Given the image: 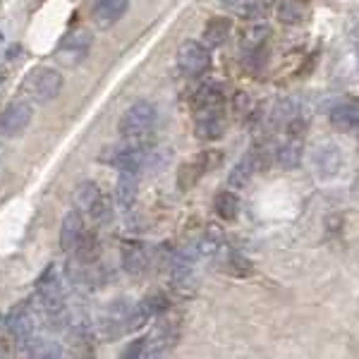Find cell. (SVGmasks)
Instances as JSON below:
<instances>
[{
	"label": "cell",
	"mask_w": 359,
	"mask_h": 359,
	"mask_svg": "<svg viewBox=\"0 0 359 359\" xmlns=\"http://www.w3.org/2000/svg\"><path fill=\"white\" fill-rule=\"evenodd\" d=\"M156 123V108L149 101H137L132 103L120 118V135L130 142H144L149 137V132L154 130Z\"/></svg>",
	"instance_id": "6da1fadb"
},
{
	"label": "cell",
	"mask_w": 359,
	"mask_h": 359,
	"mask_svg": "<svg viewBox=\"0 0 359 359\" xmlns=\"http://www.w3.org/2000/svg\"><path fill=\"white\" fill-rule=\"evenodd\" d=\"M25 91L34 98L36 103H48L62 91V74L57 69L41 67L34 69L25 82Z\"/></svg>",
	"instance_id": "7a4b0ae2"
},
{
	"label": "cell",
	"mask_w": 359,
	"mask_h": 359,
	"mask_svg": "<svg viewBox=\"0 0 359 359\" xmlns=\"http://www.w3.org/2000/svg\"><path fill=\"white\" fill-rule=\"evenodd\" d=\"M177 67L184 77H201L211 67V55H208L206 46L184 41L177 50Z\"/></svg>",
	"instance_id": "3957f363"
},
{
	"label": "cell",
	"mask_w": 359,
	"mask_h": 359,
	"mask_svg": "<svg viewBox=\"0 0 359 359\" xmlns=\"http://www.w3.org/2000/svg\"><path fill=\"white\" fill-rule=\"evenodd\" d=\"M32 123V106L27 101H13L0 113V135L20 137Z\"/></svg>",
	"instance_id": "277c9868"
},
{
	"label": "cell",
	"mask_w": 359,
	"mask_h": 359,
	"mask_svg": "<svg viewBox=\"0 0 359 359\" xmlns=\"http://www.w3.org/2000/svg\"><path fill=\"white\" fill-rule=\"evenodd\" d=\"M225 130V113L223 106H211V108H199L196 111V137L213 142L223 135Z\"/></svg>",
	"instance_id": "5b68a950"
},
{
	"label": "cell",
	"mask_w": 359,
	"mask_h": 359,
	"mask_svg": "<svg viewBox=\"0 0 359 359\" xmlns=\"http://www.w3.org/2000/svg\"><path fill=\"white\" fill-rule=\"evenodd\" d=\"M91 48V36L86 32H74L67 34L65 39L57 46V57L67 65H77L79 60H84L86 53Z\"/></svg>",
	"instance_id": "8992f818"
},
{
	"label": "cell",
	"mask_w": 359,
	"mask_h": 359,
	"mask_svg": "<svg viewBox=\"0 0 359 359\" xmlns=\"http://www.w3.org/2000/svg\"><path fill=\"white\" fill-rule=\"evenodd\" d=\"M216 163H221V154L216 151H204L201 156H196L194 161H189L187 165H182V170H180L177 175V184L182 189H189L192 184L204 175L206 170H211Z\"/></svg>",
	"instance_id": "52a82bcc"
},
{
	"label": "cell",
	"mask_w": 359,
	"mask_h": 359,
	"mask_svg": "<svg viewBox=\"0 0 359 359\" xmlns=\"http://www.w3.org/2000/svg\"><path fill=\"white\" fill-rule=\"evenodd\" d=\"M130 8V0H96L94 5V22L101 29H108L113 27L115 22L123 20V15L127 13Z\"/></svg>",
	"instance_id": "ba28073f"
},
{
	"label": "cell",
	"mask_w": 359,
	"mask_h": 359,
	"mask_svg": "<svg viewBox=\"0 0 359 359\" xmlns=\"http://www.w3.org/2000/svg\"><path fill=\"white\" fill-rule=\"evenodd\" d=\"M84 235V218L82 213L77 211V208H72V211L65 213V218H62V228H60V249L62 252H72L74 247H77L79 237Z\"/></svg>",
	"instance_id": "9c48e42d"
},
{
	"label": "cell",
	"mask_w": 359,
	"mask_h": 359,
	"mask_svg": "<svg viewBox=\"0 0 359 359\" xmlns=\"http://www.w3.org/2000/svg\"><path fill=\"white\" fill-rule=\"evenodd\" d=\"M314 165H316L318 175L333 177V175H338L340 165H343V154H340V149L335 147V144H323L314 154Z\"/></svg>",
	"instance_id": "30bf717a"
},
{
	"label": "cell",
	"mask_w": 359,
	"mask_h": 359,
	"mask_svg": "<svg viewBox=\"0 0 359 359\" xmlns=\"http://www.w3.org/2000/svg\"><path fill=\"white\" fill-rule=\"evenodd\" d=\"M137 187H139V177L137 170H120L118 184H115V199H118V206L123 211H130L137 201Z\"/></svg>",
	"instance_id": "8fae6325"
},
{
	"label": "cell",
	"mask_w": 359,
	"mask_h": 359,
	"mask_svg": "<svg viewBox=\"0 0 359 359\" xmlns=\"http://www.w3.org/2000/svg\"><path fill=\"white\" fill-rule=\"evenodd\" d=\"M257 170H262V161H259V154H257V149H254V151L245 154L235 163L233 172H230V177H228L230 187H237V189L245 187V184L249 182V180H252V175Z\"/></svg>",
	"instance_id": "7c38bea8"
},
{
	"label": "cell",
	"mask_w": 359,
	"mask_h": 359,
	"mask_svg": "<svg viewBox=\"0 0 359 359\" xmlns=\"http://www.w3.org/2000/svg\"><path fill=\"white\" fill-rule=\"evenodd\" d=\"M147 266H149V254H147V249H144V245H139V242H127L123 247V269L132 278H137V276L147 273Z\"/></svg>",
	"instance_id": "4fadbf2b"
},
{
	"label": "cell",
	"mask_w": 359,
	"mask_h": 359,
	"mask_svg": "<svg viewBox=\"0 0 359 359\" xmlns=\"http://www.w3.org/2000/svg\"><path fill=\"white\" fill-rule=\"evenodd\" d=\"M309 3L306 0H280L278 3V20L283 25H304L309 20Z\"/></svg>",
	"instance_id": "5bb4252c"
},
{
	"label": "cell",
	"mask_w": 359,
	"mask_h": 359,
	"mask_svg": "<svg viewBox=\"0 0 359 359\" xmlns=\"http://www.w3.org/2000/svg\"><path fill=\"white\" fill-rule=\"evenodd\" d=\"M8 323H10V331L15 335V343H25V340L32 338L34 333V321H32V314H29L27 306H17L8 314Z\"/></svg>",
	"instance_id": "9a60e30c"
},
{
	"label": "cell",
	"mask_w": 359,
	"mask_h": 359,
	"mask_svg": "<svg viewBox=\"0 0 359 359\" xmlns=\"http://www.w3.org/2000/svg\"><path fill=\"white\" fill-rule=\"evenodd\" d=\"M223 8L230 15L245 17V20H254V17H262L269 8V0H223Z\"/></svg>",
	"instance_id": "2e32d148"
},
{
	"label": "cell",
	"mask_w": 359,
	"mask_h": 359,
	"mask_svg": "<svg viewBox=\"0 0 359 359\" xmlns=\"http://www.w3.org/2000/svg\"><path fill=\"white\" fill-rule=\"evenodd\" d=\"M25 350L22 355L27 357H36V359H57L62 357V345L55 343V340H25Z\"/></svg>",
	"instance_id": "e0dca14e"
},
{
	"label": "cell",
	"mask_w": 359,
	"mask_h": 359,
	"mask_svg": "<svg viewBox=\"0 0 359 359\" xmlns=\"http://www.w3.org/2000/svg\"><path fill=\"white\" fill-rule=\"evenodd\" d=\"M331 125L340 132L359 130V103H347V106L335 108L331 113Z\"/></svg>",
	"instance_id": "ac0fdd59"
},
{
	"label": "cell",
	"mask_w": 359,
	"mask_h": 359,
	"mask_svg": "<svg viewBox=\"0 0 359 359\" xmlns=\"http://www.w3.org/2000/svg\"><path fill=\"white\" fill-rule=\"evenodd\" d=\"M269 34H271V29L266 25L247 27L245 32H242V36H240L242 48H245L247 53H259V50H264L266 41H269Z\"/></svg>",
	"instance_id": "d6986e66"
},
{
	"label": "cell",
	"mask_w": 359,
	"mask_h": 359,
	"mask_svg": "<svg viewBox=\"0 0 359 359\" xmlns=\"http://www.w3.org/2000/svg\"><path fill=\"white\" fill-rule=\"evenodd\" d=\"M230 29H233V25H230L228 17H213L204 27V41L208 46H221L230 36Z\"/></svg>",
	"instance_id": "ffe728a7"
},
{
	"label": "cell",
	"mask_w": 359,
	"mask_h": 359,
	"mask_svg": "<svg viewBox=\"0 0 359 359\" xmlns=\"http://www.w3.org/2000/svg\"><path fill=\"white\" fill-rule=\"evenodd\" d=\"M101 196L103 194H101V189H98V184L82 182V184H77V189H74V204H77V208H82V211L89 213V208L94 206Z\"/></svg>",
	"instance_id": "44dd1931"
},
{
	"label": "cell",
	"mask_w": 359,
	"mask_h": 359,
	"mask_svg": "<svg viewBox=\"0 0 359 359\" xmlns=\"http://www.w3.org/2000/svg\"><path fill=\"white\" fill-rule=\"evenodd\" d=\"M213 208H216L218 218H223V221H235L237 213H240V201H237V196L233 192H221L216 196V201H213Z\"/></svg>",
	"instance_id": "7402d4cb"
},
{
	"label": "cell",
	"mask_w": 359,
	"mask_h": 359,
	"mask_svg": "<svg viewBox=\"0 0 359 359\" xmlns=\"http://www.w3.org/2000/svg\"><path fill=\"white\" fill-rule=\"evenodd\" d=\"M211 106H223V94H221V89H218V86L206 84V86H201V89L196 91L194 111H199V108H211Z\"/></svg>",
	"instance_id": "603a6c76"
},
{
	"label": "cell",
	"mask_w": 359,
	"mask_h": 359,
	"mask_svg": "<svg viewBox=\"0 0 359 359\" xmlns=\"http://www.w3.org/2000/svg\"><path fill=\"white\" fill-rule=\"evenodd\" d=\"M96 257H98L96 235L94 233H86V230H84V235L79 237V242H77V259L82 264H86V262H94Z\"/></svg>",
	"instance_id": "cb8c5ba5"
},
{
	"label": "cell",
	"mask_w": 359,
	"mask_h": 359,
	"mask_svg": "<svg viewBox=\"0 0 359 359\" xmlns=\"http://www.w3.org/2000/svg\"><path fill=\"white\" fill-rule=\"evenodd\" d=\"M278 161H280V165L283 168H294V165H299V161H302V144H299V139L297 142H287L285 147L278 151Z\"/></svg>",
	"instance_id": "d4e9b609"
},
{
	"label": "cell",
	"mask_w": 359,
	"mask_h": 359,
	"mask_svg": "<svg viewBox=\"0 0 359 359\" xmlns=\"http://www.w3.org/2000/svg\"><path fill=\"white\" fill-rule=\"evenodd\" d=\"M221 233L218 230H206L204 235H201V240L196 242V252L201 254V257H211V254H216L218 249H221Z\"/></svg>",
	"instance_id": "484cf974"
},
{
	"label": "cell",
	"mask_w": 359,
	"mask_h": 359,
	"mask_svg": "<svg viewBox=\"0 0 359 359\" xmlns=\"http://www.w3.org/2000/svg\"><path fill=\"white\" fill-rule=\"evenodd\" d=\"M89 216L94 218L96 223H108V221H111V216H113L111 201H108L106 196H101V199H98L96 204L89 208Z\"/></svg>",
	"instance_id": "4316f807"
},
{
	"label": "cell",
	"mask_w": 359,
	"mask_h": 359,
	"mask_svg": "<svg viewBox=\"0 0 359 359\" xmlns=\"http://www.w3.org/2000/svg\"><path fill=\"white\" fill-rule=\"evenodd\" d=\"M144 304H147V309L151 311V314H161V311L168 309V299L163 294H151L149 299H144Z\"/></svg>",
	"instance_id": "83f0119b"
},
{
	"label": "cell",
	"mask_w": 359,
	"mask_h": 359,
	"mask_svg": "<svg viewBox=\"0 0 359 359\" xmlns=\"http://www.w3.org/2000/svg\"><path fill=\"white\" fill-rule=\"evenodd\" d=\"M230 266H233V273L237 276H247L249 271H252L249 269L252 264H249L245 257H240V254H230Z\"/></svg>",
	"instance_id": "f1b7e54d"
},
{
	"label": "cell",
	"mask_w": 359,
	"mask_h": 359,
	"mask_svg": "<svg viewBox=\"0 0 359 359\" xmlns=\"http://www.w3.org/2000/svg\"><path fill=\"white\" fill-rule=\"evenodd\" d=\"M144 352H147V338H139V340H135V343H132V345L125 350V357H127V359L144 357Z\"/></svg>",
	"instance_id": "f546056e"
},
{
	"label": "cell",
	"mask_w": 359,
	"mask_h": 359,
	"mask_svg": "<svg viewBox=\"0 0 359 359\" xmlns=\"http://www.w3.org/2000/svg\"><path fill=\"white\" fill-rule=\"evenodd\" d=\"M3 79H5V74H0V84H3Z\"/></svg>",
	"instance_id": "4dcf8cb0"
},
{
	"label": "cell",
	"mask_w": 359,
	"mask_h": 359,
	"mask_svg": "<svg viewBox=\"0 0 359 359\" xmlns=\"http://www.w3.org/2000/svg\"><path fill=\"white\" fill-rule=\"evenodd\" d=\"M0 39H3V34H0Z\"/></svg>",
	"instance_id": "1f68e13d"
}]
</instances>
